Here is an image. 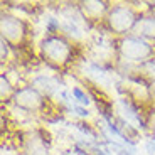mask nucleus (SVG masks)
I'll use <instances>...</instances> for the list:
<instances>
[{
  "label": "nucleus",
  "mask_w": 155,
  "mask_h": 155,
  "mask_svg": "<svg viewBox=\"0 0 155 155\" xmlns=\"http://www.w3.org/2000/svg\"><path fill=\"white\" fill-rule=\"evenodd\" d=\"M79 46L73 44L62 34L44 35L37 42L39 59L54 71H66L78 61Z\"/></svg>",
  "instance_id": "1"
},
{
  "label": "nucleus",
  "mask_w": 155,
  "mask_h": 155,
  "mask_svg": "<svg viewBox=\"0 0 155 155\" xmlns=\"http://www.w3.org/2000/svg\"><path fill=\"white\" fill-rule=\"evenodd\" d=\"M150 96H152V105L155 106V83L150 84Z\"/></svg>",
  "instance_id": "14"
},
{
  "label": "nucleus",
  "mask_w": 155,
  "mask_h": 155,
  "mask_svg": "<svg viewBox=\"0 0 155 155\" xmlns=\"http://www.w3.org/2000/svg\"><path fill=\"white\" fill-rule=\"evenodd\" d=\"M116 56L120 62L132 66H142L148 59L155 58V44L137 34H130L116 39Z\"/></svg>",
  "instance_id": "3"
},
{
  "label": "nucleus",
  "mask_w": 155,
  "mask_h": 155,
  "mask_svg": "<svg viewBox=\"0 0 155 155\" xmlns=\"http://www.w3.org/2000/svg\"><path fill=\"white\" fill-rule=\"evenodd\" d=\"M133 34L140 35V37L147 39L148 42L155 44V12L150 10V12L142 14Z\"/></svg>",
  "instance_id": "9"
},
{
  "label": "nucleus",
  "mask_w": 155,
  "mask_h": 155,
  "mask_svg": "<svg viewBox=\"0 0 155 155\" xmlns=\"http://www.w3.org/2000/svg\"><path fill=\"white\" fill-rule=\"evenodd\" d=\"M29 84L32 88H35L39 93L42 94L44 98H47L49 101L58 100L62 94V83L59 81L58 76H51V74H37L31 79Z\"/></svg>",
  "instance_id": "7"
},
{
  "label": "nucleus",
  "mask_w": 155,
  "mask_h": 155,
  "mask_svg": "<svg viewBox=\"0 0 155 155\" xmlns=\"http://www.w3.org/2000/svg\"><path fill=\"white\" fill-rule=\"evenodd\" d=\"M29 24L20 15L2 12L0 15V39L5 41L12 51H19L29 44Z\"/></svg>",
  "instance_id": "4"
},
{
  "label": "nucleus",
  "mask_w": 155,
  "mask_h": 155,
  "mask_svg": "<svg viewBox=\"0 0 155 155\" xmlns=\"http://www.w3.org/2000/svg\"><path fill=\"white\" fill-rule=\"evenodd\" d=\"M110 7H111V4L103 2V0H86V2H79L78 4V8L81 12V15L93 27L94 25H103Z\"/></svg>",
  "instance_id": "6"
},
{
  "label": "nucleus",
  "mask_w": 155,
  "mask_h": 155,
  "mask_svg": "<svg viewBox=\"0 0 155 155\" xmlns=\"http://www.w3.org/2000/svg\"><path fill=\"white\" fill-rule=\"evenodd\" d=\"M17 88L19 86H15L10 81V78H8L7 73L0 74V98H2V103H5V105L12 103V98L15 94Z\"/></svg>",
  "instance_id": "10"
},
{
  "label": "nucleus",
  "mask_w": 155,
  "mask_h": 155,
  "mask_svg": "<svg viewBox=\"0 0 155 155\" xmlns=\"http://www.w3.org/2000/svg\"><path fill=\"white\" fill-rule=\"evenodd\" d=\"M12 105L15 108L25 111L27 115H44L49 111V100L44 98L35 88L31 84H22L17 88L15 94L12 98Z\"/></svg>",
  "instance_id": "5"
},
{
  "label": "nucleus",
  "mask_w": 155,
  "mask_h": 155,
  "mask_svg": "<svg viewBox=\"0 0 155 155\" xmlns=\"http://www.w3.org/2000/svg\"><path fill=\"white\" fill-rule=\"evenodd\" d=\"M69 93H71V98H73L79 106H84L86 108V106H89L93 103V96H91L84 88H81V86H73V88L69 89Z\"/></svg>",
  "instance_id": "12"
},
{
  "label": "nucleus",
  "mask_w": 155,
  "mask_h": 155,
  "mask_svg": "<svg viewBox=\"0 0 155 155\" xmlns=\"http://www.w3.org/2000/svg\"><path fill=\"white\" fill-rule=\"evenodd\" d=\"M143 12H138V8L132 4L127 2H118V4H111L108 14L105 17L103 27L115 35L116 39L125 37V35L133 34L137 24H138L140 17Z\"/></svg>",
  "instance_id": "2"
},
{
  "label": "nucleus",
  "mask_w": 155,
  "mask_h": 155,
  "mask_svg": "<svg viewBox=\"0 0 155 155\" xmlns=\"http://www.w3.org/2000/svg\"><path fill=\"white\" fill-rule=\"evenodd\" d=\"M137 76H140L142 79H145L148 84L155 83V58L148 59L147 62H143L142 66L137 68Z\"/></svg>",
  "instance_id": "11"
},
{
  "label": "nucleus",
  "mask_w": 155,
  "mask_h": 155,
  "mask_svg": "<svg viewBox=\"0 0 155 155\" xmlns=\"http://www.w3.org/2000/svg\"><path fill=\"white\" fill-rule=\"evenodd\" d=\"M49 138L42 130H34L24 142V155H49Z\"/></svg>",
  "instance_id": "8"
},
{
  "label": "nucleus",
  "mask_w": 155,
  "mask_h": 155,
  "mask_svg": "<svg viewBox=\"0 0 155 155\" xmlns=\"http://www.w3.org/2000/svg\"><path fill=\"white\" fill-rule=\"evenodd\" d=\"M0 46H2V51H0V59H2V64H5V62H8V59H10L12 47L8 46L5 41H2V39H0Z\"/></svg>",
  "instance_id": "13"
}]
</instances>
